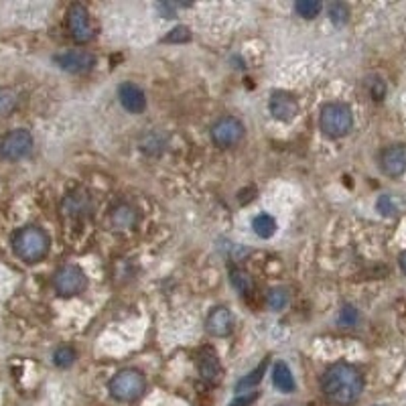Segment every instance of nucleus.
<instances>
[{"label": "nucleus", "mask_w": 406, "mask_h": 406, "mask_svg": "<svg viewBox=\"0 0 406 406\" xmlns=\"http://www.w3.org/2000/svg\"><path fill=\"white\" fill-rule=\"evenodd\" d=\"M321 390L329 402L337 406H350L364 392V376L352 364L337 362L321 376Z\"/></svg>", "instance_id": "f257e3e1"}, {"label": "nucleus", "mask_w": 406, "mask_h": 406, "mask_svg": "<svg viewBox=\"0 0 406 406\" xmlns=\"http://www.w3.org/2000/svg\"><path fill=\"white\" fill-rule=\"evenodd\" d=\"M49 246H51V240H49L47 231L39 226L20 228L13 236V250L27 265H35L39 260H43L49 252Z\"/></svg>", "instance_id": "f03ea898"}, {"label": "nucleus", "mask_w": 406, "mask_h": 406, "mask_svg": "<svg viewBox=\"0 0 406 406\" xmlns=\"http://www.w3.org/2000/svg\"><path fill=\"white\" fill-rule=\"evenodd\" d=\"M108 390L112 394L114 400L118 402H132L137 398H141L146 390V378L144 374L134 368H126L120 370L108 384Z\"/></svg>", "instance_id": "7ed1b4c3"}, {"label": "nucleus", "mask_w": 406, "mask_h": 406, "mask_svg": "<svg viewBox=\"0 0 406 406\" xmlns=\"http://www.w3.org/2000/svg\"><path fill=\"white\" fill-rule=\"evenodd\" d=\"M319 126H321L323 134H327L331 139L345 137L353 126L352 108L343 102H331V104L323 106L321 116H319Z\"/></svg>", "instance_id": "20e7f679"}, {"label": "nucleus", "mask_w": 406, "mask_h": 406, "mask_svg": "<svg viewBox=\"0 0 406 406\" xmlns=\"http://www.w3.org/2000/svg\"><path fill=\"white\" fill-rule=\"evenodd\" d=\"M53 286L61 297H75L88 286V279L80 266L65 265L55 272Z\"/></svg>", "instance_id": "39448f33"}, {"label": "nucleus", "mask_w": 406, "mask_h": 406, "mask_svg": "<svg viewBox=\"0 0 406 406\" xmlns=\"http://www.w3.org/2000/svg\"><path fill=\"white\" fill-rule=\"evenodd\" d=\"M33 151V137L29 130L17 128L11 130L2 141H0V157L6 160L25 159Z\"/></svg>", "instance_id": "423d86ee"}, {"label": "nucleus", "mask_w": 406, "mask_h": 406, "mask_svg": "<svg viewBox=\"0 0 406 406\" xmlns=\"http://www.w3.org/2000/svg\"><path fill=\"white\" fill-rule=\"evenodd\" d=\"M244 132H246V128H244V124L240 122L238 118L224 116V118H220L212 126V141L220 148H228V146H234V144H238V142L242 141Z\"/></svg>", "instance_id": "0eeeda50"}, {"label": "nucleus", "mask_w": 406, "mask_h": 406, "mask_svg": "<svg viewBox=\"0 0 406 406\" xmlns=\"http://www.w3.org/2000/svg\"><path fill=\"white\" fill-rule=\"evenodd\" d=\"M68 25H70V33L73 41L77 43H88L94 37V27H91V18H89L88 8L80 2H73L68 11Z\"/></svg>", "instance_id": "6e6552de"}, {"label": "nucleus", "mask_w": 406, "mask_h": 406, "mask_svg": "<svg viewBox=\"0 0 406 406\" xmlns=\"http://www.w3.org/2000/svg\"><path fill=\"white\" fill-rule=\"evenodd\" d=\"M270 114L277 118V120H283V122H291L297 114H299V102L293 94L288 91H274L270 96V104H268Z\"/></svg>", "instance_id": "1a4fd4ad"}, {"label": "nucleus", "mask_w": 406, "mask_h": 406, "mask_svg": "<svg viewBox=\"0 0 406 406\" xmlns=\"http://www.w3.org/2000/svg\"><path fill=\"white\" fill-rule=\"evenodd\" d=\"M55 63L63 71L84 73V71H89L96 65V57L89 53V51L77 49V51H68V53L55 55Z\"/></svg>", "instance_id": "9d476101"}, {"label": "nucleus", "mask_w": 406, "mask_h": 406, "mask_svg": "<svg viewBox=\"0 0 406 406\" xmlns=\"http://www.w3.org/2000/svg\"><path fill=\"white\" fill-rule=\"evenodd\" d=\"M380 167L388 177H400L406 171V146L405 144H394L388 146L382 157Z\"/></svg>", "instance_id": "9b49d317"}, {"label": "nucleus", "mask_w": 406, "mask_h": 406, "mask_svg": "<svg viewBox=\"0 0 406 406\" xmlns=\"http://www.w3.org/2000/svg\"><path fill=\"white\" fill-rule=\"evenodd\" d=\"M197 370H199V376L210 384L217 382L222 378V364H220L217 353L213 352L212 348L199 350V353H197Z\"/></svg>", "instance_id": "f8f14e48"}, {"label": "nucleus", "mask_w": 406, "mask_h": 406, "mask_svg": "<svg viewBox=\"0 0 406 406\" xmlns=\"http://www.w3.org/2000/svg\"><path fill=\"white\" fill-rule=\"evenodd\" d=\"M118 100H120V104H122L128 112H132V114H141V112H144V108H146V96H144V91H142L137 84H132V82L120 84V88H118Z\"/></svg>", "instance_id": "ddd939ff"}, {"label": "nucleus", "mask_w": 406, "mask_h": 406, "mask_svg": "<svg viewBox=\"0 0 406 406\" xmlns=\"http://www.w3.org/2000/svg\"><path fill=\"white\" fill-rule=\"evenodd\" d=\"M205 327L210 331V336L213 337H226L230 336L234 329V315L230 309L226 307H215L210 317L205 321Z\"/></svg>", "instance_id": "4468645a"}, {"label": "nucleus", "mask_w": 406, "mask_h": 406, "mask_svg": "<svg viewBox=\"0 0 406 406\" xmlns=\"http://www.w3.org/2000/svg\"><path fill=\"white\" fill-rule=\"evenodd\" d=\"M91 199L86 191H75L65 197L63 201V212L70 215H88L91 212Z\"/></svg>", "instance_id": "2eb2a0df"}, {"label": "nucleus", "mask_w": 406, "mask_h": 406, "mask_svg": "<svg viewBox=\"0 0 406 406\" xmlns=\"http://www.w3.org/2000/svg\"><path fill=\"white\" fill-rule=\"evenodd\" d=\"M272 382L274 386L281 390V392H293L295 390V378H293V372L291 368L284 364V362H277L274 364V370H272Z\"/></svg>", "instance_id": "dca6fc26"}, {"label": "nucleus", "mask_w": 406, "mask_h": 406, "mask_svg": "<svg viewBox=\"0 0 406 406\" xmlns=\"http://www.w3.org/2000/svg\"><path fill=\"white\" fill-rule=\"evenodd\" d=\"M112 224L120 230L132 228L137 224V210H132L130 205H118L112 212Z\"/></svg>", "instance_id": "f3484780"}, {"label": "nucleus", "mask_w": 406, "mask_h": 406, "mask_svg": "<svg viewBox=\"0 0 406 406\" xmlns=\"http://www.w3.org/2000/svg\"><path fill=\"white\" fill-rule=\"evenodd\" d=\"M230 283L231 286H234L238 293H242V295H248V293L254 291V279L248 274L246 270H240V268H231Z\"/></svg>", "instance_id": "a211bd4d"}, {"label": "nucleus", "mask_w": 406, "mask_h": 406, "mask_svg": "<svg viewBox=\"0 0 406 406\" xmlns=\"http://www.w3.org/2000/svg\"><path fill=\"white\" fill-rule=\"evenodd\" d=\"M252 228L256 231V236L270 238V236H274V231H277V220H274L272 215H268V213H260V215L254 217Z\"/></svg>", "instance_id": "6ab92c4d"}, {"label": "nucleus", "mask_w": 406, "mask_h": 406, "mask_svg": "<svg viewBox=\"0 0 406 406\" xmlns=\"http://www.w3.org/2000/svg\"><path fill=\"white\" fill-rule=\"evenodd\" d=\"M266 366H268V360H265L256 370L252 372V374H248V376H244L238 384H236V390H238V394H242L244 390H250L254 388L260 380H262V374L266 372Z\"/></svg>", "instance_id": "aec40b11"}, {"label": "nucleus", "mask_w": 406, "mask_h": 406, "mask_svg": "<svg viewBox=\"0 0 406 406\" xmlns=\"http://www.w3.org/2000/svg\"><path fill=\"white\" fill-rule=\"evenodd\" d=\"M266 303H268V307H270L272 311H283L284 307L288 305V293H286V288H283V286L270 288V293H268V297H266Z\"/></svg>", "instance_id": "412c9836"}, {"label": "nucleus", "mask_w": 406, "mask_h": 406, "mask_svg": "<svg viewBox=\"0 0 406 406\" xmlns=\"http://www.w3.org/2000/svg\"><path fill=\"white\" fill-rule=\"evenodd\" d=\"M321 8H323V4L319 0H299L295 4V13L303 18L317 17L319 13H321Z\"/></svg>", "instance_id": "4be33fe9"}, {"label": "nucleus", "mask_w": 406, "mask_h": 406, "mask_svg": "<svg viewBox=\"0 0 406 406\" xmlns=\"http://www.w3.org/2000/svg\"><path fill=\"white\" fill-rule=\"evenodd\" d=\"M327 13H329V18H331L336 25L348 23V17H350V8H348L343 2H331L329 8H327Z\"/></svg>", "instance_id": "5701e85b"}, {"label": "nucleus", "mask_w": 406, "mask_h": 406, "mask_svg": "<svg viewBox=\"0 0 406 406\" xmlns=\"http://www.w3.org/2000/svg\"><path fill=\"white\" fill-rule=\"evenodd\" d=\"M15 106H17V96H15V91L0 88V116H6L8 112H13Z\"/></svg>", "instance_id": "b1692460"}, {"label": "nucleus", "mask_w": 406, "mask_h": 406, "mask_svg": "<svg viewBox=\"0 0 406 406\" xmlns=\"http://www.w3.org/2000/svg\"><path fill=\"white\" fill-rule=\"evenodd\" d=\"M73 360H75V352L71 350V348H59L57 352L53 353V362L55 366H59V368H70L71 364H73Z\"/></svg>", "instance_id": "393cba45"}, {"label": "nucleus", "mask_w": 406, "mask_h": 406, "mask_svg": "<svg viewBox=\"0 0 406 406\" xmlns=\"http://www.w3.org/2000/svg\"><path fill=\"white\" fill-rule=\"evenodd\" d=\"M357 309L352 307V305H345L343 309H341V313H339V325L341 327H353L355 323H357Z\"/></svg>", "instance_id": "a878e982"}, {"label": "nucleus", "mask_w": 406, "mask_h": 406, "mask_svg": "<svg viewBox=\"0 0 406 406\" xmlns=\"http://www.w3.org/2000/svg\"><path fill=\"white\" fill-rule=\"evenodd\" d=\"M191 39V31L189 27H175L169 35L165 37V43H183V41H189Z\"/></svg>", "instance_id": "bb28decb"}, {"label": "nucleus", "mask_w": 406, "mask_h": 406, "mask_svg": "<svg viewBox=\"0 0 406 406\" xmlns=\"http://www.w3.org/2000/svg\"><path fill=\"white\" fill-rule=\"evenodd\" d=\"M376 208H378V212L382 213V215H394V213L398 212V208H396V203H394V199L390 195H382L378 199Z\"/></svg>", "instance_id": "cd10ccee"}, {"label": "nucleus", "mask_w": 406, "mask_h": 406, "mask_svg": "<svg viewBox=\"0 0 406 406\" xmlns=\"http://www.w3.org/2000/svg\"><path fill=\"white\" fill-rule=\"evenodd\" d=\"M258 398V394L256 392H252L250 396H238L236 400H231L230 406H250L254 400Z\"/></svg>", "instance_id": "c85d7f7f"}, {"label": "nucleus", "mask_w": 406, "mask_h": 406, "mask_svg": "<svg viewBox=\"0 0 406 406\" xmlns=\"http://www.w3.org/2000/svg\"><path fill=\"white\" fill-rule=\"evenodd\" d=\"M398 262H400V268H402V272L406 274V252H402V254H400V260H398Z\"/></svg>", "instance_id": "c756f323"}]
</instances>
